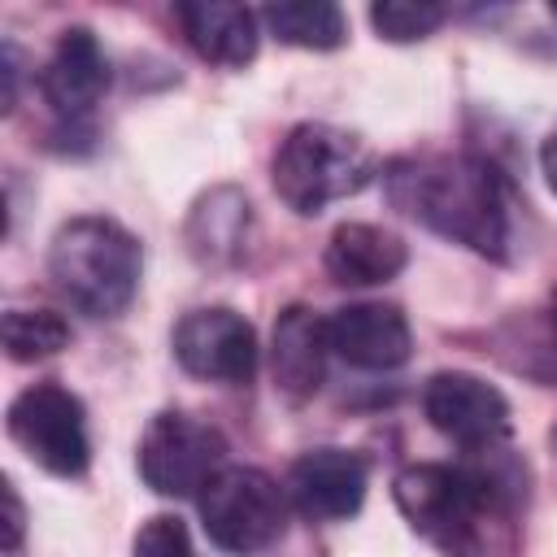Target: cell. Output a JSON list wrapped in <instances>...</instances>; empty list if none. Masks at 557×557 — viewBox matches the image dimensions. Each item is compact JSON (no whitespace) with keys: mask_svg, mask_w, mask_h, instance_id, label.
Masks as SVG:
<instances>
[{"mask_svg":"<svg viewBox=\"0 0 557 557\" xmlns=\"http://www.w3.org/2000/svg\"><path fill=\"white\" fill-rule=\"evenodd\" d=\"M174 17L183 22L187 44L213 61V65H248L257 57V13L244 4H222V0H200V4H178Z\"/></svg>","mask_w":557,"mask_h":557,"instance_id":"15","label":"cell"},{"mask_svg":"<svg viewBox=\"0 0 557 557\" xmlns=\"http://www.w3.org/2000/svg\"><path fill=\"white\" fill-rule=\"evenodd\" d=\"M287 487L309 518L339 522L366 500V461L348 448H313L292 461Z\"/></svg>","mask_w":557,"mask_h":557,"instance_id":"12","label":"cell"},{"mask_svg":"<svg viewBox=\"0 0 557 557\" xmlns=\"http://www.w3.org/2000/svg\"><path fill=\"white\" fill-rule=\"evenodd\" d=\"M331 352L344 357L357 370H396L409 361L413 335L396 305L383 300H357L326 318Z\"/></svg>","mask_w":557,"mask_h":557,"instance_id":"10","label":"cell"},{"mask_svg":"<svg viewBox=\"0 0 557 557\" xmlns=\"http://www.w3.org/2000/svg\"><path fill=\"white\" fill-rule=\"evenodd\" d=\"M9 435L35 466H44L48 474H61V479L83 474L91 461L83 400L74 392H65L61 383L22 387L9 405Z\"/></svg>","mask_w":557,"mask_h":557,"instance_id":"7","label":"cell"},{"mask_svg":"<svg viewBox=\"0 0 557 557\" xmlns=\"http://www.w3.org/2000/svg\"><path fill=\"white\" fill-rule=\"evenodd\" d=\"M326 352H331L326 322L305 305L283 309L278 322H274V339H270L274 387L292 400L313 396L318 383H322V370H326Z\"/></svg>","mask_w":557,"mask_h":557,"instance_id":"13","label":"cell"},{"mask_svg":"<svg viewBox=\"0 0 557 557\" xmlns=\"http://www.w3.org/2000/svg\"><path fill=\"white\" fill-rule=\"evenodd\" d=\"M139 239L113 218H70L48 248L57 292L87 318H117L139 287Z\"/></svg>","mask_w":557,"mask_h":557,"instance_id":"2","label":"cell"},{"mask_svg":"<svg viewBox=\"0 0 557 557\" xmlns=\"http://www.w3.org/2000/svg\"><path fill=\"white\" fill-rule=\"evenodd\" d=\"M131 557H196V544L187 535V527L174 513H152L131 544Z\"/></svg>","mask_w":557,"mask_h":557,"instance_id":"20","label":"cell"},{"mask_svg":"<svg viewBox=\"0 0 557 557\" xmlns=\"http://www.w3.org/2000/svg\"><path fill=\"white\" fill-rule=\"evenodd\" d=\"M196 500L209 540L235 557H252L270 548L287 527L283 487L252 466H226Z\"/></svg>","mask_w":557,"mask_h":557,"instance_id":"5","label":"cell"},{"mask_svg":"<svg viewBox=\"0 0 557 557\" xmlns=\"http://www.w3.org/2000/svg\"><path fill=\"white\" fill-rule=\"evenodd\" d=\"M326 274L344 287H374L405 270L409 248L396 231L374 222H339L326 239Z\"/></svg>","mask_w":557,"mask_h":557,"instance_id":"14","label":"cell"},{"mask_svg":"<svg viewBox=\"0 0 557 557\" xmlns=\"http://www.w3.org/2000/svg\"><path fill=\"white\" fill-rule=\"evenodd\" d=\"M248 235V200L235 187H218L196 200L187 218V248L205 265H226L239 257Z\"/></svg>","mask_w":557,"mask_h":557,"instance_id":"16","label":"cell"},{"mask_svg":"<svg viewBox=\"0 0 557 557\" xmlns=\"http://www.w3.org/2000/svg\"><path fill=\"white\" fill-rule=\"evenodd\" d=\"M370 22L383 39L413 44V39H426L431 30H440L448 22V9L431 4V0H383L370 9Z\"/></svg>","mask_w":557,"mask_h":557,"instance_id":"19","label":"cell"},{"mask_svg":"<svg viewBox=\"0 0 557 557\" xmlns=\"http://www.w3.org/2000/svg\"><path fill=\"white\" fill-rule=\"evenodd\" d=\"M387 191L409 218H418L435 235L470 252H483V257H505L509 209H505V191L492 165L461 157V152L413 157L387 170Z\"/></svg>","mask_w":557,"mask_h":557,"instance_id":"1","label":"cell"},{"mask_svg":"<svg viewBox=\"0 0 557 557\" xmlns=\"http://www.w3.org/2000/svg\"><path fill=\"white\" fill-rule=\"evenodd\" d=\"M0 339L13 361H44L70 344V326L52 309H9L0 322Z\"/></svg>","mask_w":557,"mask_h":557,"instance_id":"18","label":"cell"},{"mask_svg":"<svg viewBox=\"0 0 557 557\" xmlns=\"http://www.w3.org/2000/svg\"><path fill=\"white\" fill-rule=\"evenodd\" d=\"M553 322H557V287H553Z\"/></svg>","mask_w":557,"mask_h":557,"instance_id":"23","label":"cell"},{"mask_svg":"<svg viewBox=\"0 0 557 557\" xmlns=\"http://www.w3.org/2000/svg\"><path fill=\"white\" fill-rule=\"evenodd\" d=\"M104 87H109V57L96 44V35L83 26L65 30L44 70V96H48L52 113L65 122H83L100 104Z\"/></svg>","mask_w":557,"mask_h":557,"instance_id":"11","label":"cell"},{"mask_svg":"<svg viewBox=\"0 0 557 557\" xmlns=\"http://www.w3.org/2000/svg\"><path fill=\"white\" fill-rule=\"evenodd\" d=\"M553 13H557V4H553Z\"/></svg>","mask_w":557,"mask_h":557,"instance_id":"24","label":"cell"},{"mask_svg":"<svg viewBox=\"0 0 557 557\" xmlns=\"http://www.w3.org/2000/svg\"><path fill=\"white\" fill-rule=\"evenodd\" d=\"M422 409L444 440L470 453H487L509 435V400L487 379L466 374V370L431 374L422 392Z\"/></svg>","mask_w":557,"mask_h":557,"instance_id":"9","label":"cell"},{"mask_svg":"<svg viewBox=\"0 0 557 557\" xmlns=\"http://www.w3.org/2000/svg\"><path fill=\"white\" fill-rule=\"evenodd\" d=\"M22 527H26V509H22L17 492H13V483H4V553H17Z\"/></svg>","mask_w":557,"mask_h":557,"instance_id":"21","label":"cell"},{"mask_svg":"<svg viewBox=\"0 0 557 557\" xmlns=\"http://www.w3.org/2000/svg\"><path fill=\"white\" fill-rule=\"evenodd\" d=\"M405 522L444 557H483V513L500 505L483 470L470 466H405L392 483Z\"/></svg>","mask_w":557,"mask_h":557,"instance_id":"3","label":"cell"},{"mask_svg":"<svg viewBox=\"0 0 557 557\" xmlns=\"http://www.w3.org/2000/svg\"><path fill=\"white\" fill-rule=\"evenodd\" d=\"M257 331L226 305L191 309L174 326V357L187 374L209 383H244L257 370Z\"/></svg>","mask_w":557,"mask_h":557,"instance_id":"8","label":"cell"},{"mask_svg":"<svg viewBox=\"0 0 557 557\" xmlns=\"http://www.w3.org/2000/svg\"><path fill=\"white\" fill-rule=\"evenodd\" d=\"M226 470V440L213 422L165 409L139 440V474L161 496H200Z\"/></svg>","mask_w":557,"mask_h":557,"instance_id":"6","label":"cell"},{"mask_svg":"<svg viewBox=\"0 0 557 557\" xmlns=\"http://www.w3.org/2000/svg\"><path fill=\"white\" fill-rule=\"evenodd\" d=\"M540 170H544V183H548L553 196H557V135L544 139V148H540Z\"/></svg>","mask_w":557,"mask_h":557,"instance_id":"22","label":"cell"},{"mask_svg":"<svg viewBox=\"0 0 557 557\" xmlns=\"http://www.w3.org/2000/svg\"><path fill=\"white\" fill-rule=\"evenodd\" d=\"M261 17L278 44L309 48V52H331L348 35V22L331 0H278V4H265Z\"/></svg>","mask_w":557,"mask_h":557,"instance_id":"17","label":"cell"},{"mask_svg":"<svg viewBox=\"0 0 557 557\" xmlns=\"http://www.w3.org/2000/svg\"><path fill=\"white\" fill-rule=\"evenodd\" d=\"M374 178L370 148L331 122H300L274 152V191L296 213H322L326 205L357 196Z\"/></svg>","mask_w":557,"mask_h":557,"instance_id":"4","label":"cell"}]
</instances>
